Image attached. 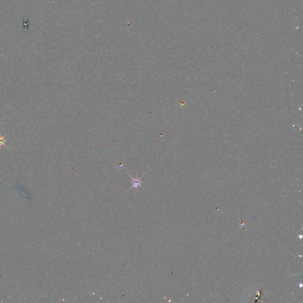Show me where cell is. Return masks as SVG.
<instances>
[{
	"label": "cell",
	"mask_w": 303,
	"mask_h": 303,
	"mask_svg": "<svg viewBox=\"0 0 303 303\" xmlns=\"http://www.w3.org/2000/svg\"><path fill=\"white\" fill-rule=\"evenodd\" d=\"M127 174H128V175H129V177H131V178H132V180H133L132 185H131V187H130V188L128 190V191L130 190L131 189H132V188H137V187H141L142 188H143V187H142V183H144V181H142V177H143V175H143L142 177H140V178H137V174L136 177L135 178H134V177H132L130 174H129L128 172H127Z\"/></svg>",
	"instance_id": "6da1fadb"
},
{
	"label": "cell",
	"mask_w": 303,
	"mask_h": 303,
	"mask_svg": "<svg viewBox=\"0 0 303 303\" xmlns=\"http://www.w3.org/2000/svg\"><path fill=\"white\" fill-rule=\"evenodd\" d=\"M7 142H8V140H6L5 139V136H2V134H1V132L0 131V148H1V146H5L7 148H8L5 145V143Z\"/></svg>",
	"instance_id": "7a4b0ae2"
}]
</instances>
